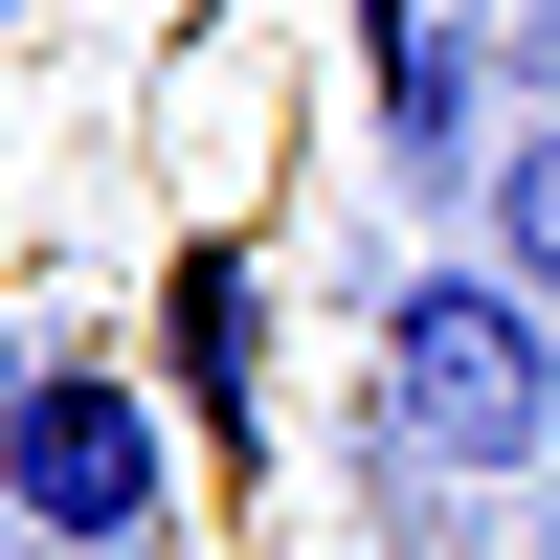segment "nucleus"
I'll use <instances>...</instances> for the list:
<instances>
[{
	"instance_id": "obj_1",
	"label": "nucleus",
	"mask_w": 560,
	"mask_h": 560,
	"mask_svg": "<svg viewBox=\"0 0 560 560\" xmlns=\"http://www.w3.org/2000/svg\"><path fill=\"white\" fill-rule=\"evenodd\" d=\"M560 448V314L516 292V269H404L382 292V471L427 493V471H471V493H516Z\"/></svg>"
},
{
	"instance_id": "obj_2",
	"label": "nucleus",
	"mask_w": 560,
	"mask_h": 560,
	"mask_svg": "<svg viewBox=\"0 0 560 560\" xmlns=\"http://www.w3.org/2000/svg\"><path fill=\"white\" fill-rule=\"evenodd\" d=\"M0 493H23V560H158V382L113 337H23V427H0Z\"/></svg>"
},
{
	"instance_id": "obj_3",
	"label": "nucleus",
	"mask_w": 560,
	"mask_h": 560,
	"mask_svg": "<svg viewBox=\"0 0 560 560\" xmlns=\"http://www.w3.org/2000/svg\"><path fill=\"white\" fill-rule=\"evenodd\" d=\"M158 359H179V404L247 448V427H269V269H247V247H179V292H158Z\"/></svg>"
},
{
	"instance_id": "obj_4",
	"label": "nucleus",
	"mask_w": 560,
	"mask_h": 560,
	"mask_svg": "<svg viewBox=\"0 0 560 560\" xmlns=\"http://www.w3.org/2000/svg\"><path fill=\"white\" fill-rule=\"evenodd\" d=\"M359 45H382V158L471 179V23H448V0H359Z\"/></svg>"
},
{
	"instance_id": "obj_5",
	"label": "nucleus",
	"mask_w": 560,
	"mask_h": 560,
	"mask_svg": "<svg viewBox=\"0 0 560 560\" xmlns=\"http://www.w3.org/2000/svg\"><path fill=\"white\" fill-rule=\"evenodd\" d=\"M493 269L560 314V113H516V135H493Z\"/></svg>"
},
{
	"instance_id": "obj_6",
	"label": "nucleus",
	"mask_w": 560,
	"mask_h": 560,
	"mask_svg": "<svg viewBox=\"0 0 560 560\" xmlns=\"http://www.w3.org/2000/svg\"><path fill=\"white\" fill-rule=\"evenodd\" d=\"M23 23H45V0H23Z\"/></svg>"
},
{
	"instance_id": "obj_7",
	"label": "nucleus",
	"mask_w": 560,
	"mask_h": 560,
	"mask_svg": "<svg viewBox=\"0 0 560 560\" xmlns=\"http://www.w3.org/2000/svg\"><path fill=\"white\" fill-rule=\"evenodd\" d=\"M538 45H560V23H538Z\"/></svg>"
}]
</instances>
